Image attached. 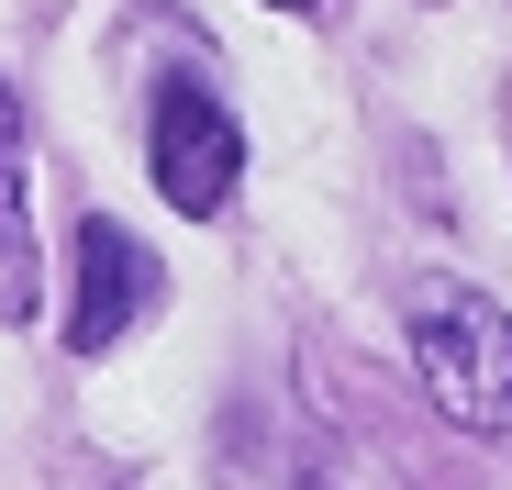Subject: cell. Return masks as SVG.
Returning a JSON list of instances; mask_svg holds the SVG:
<instances>
[{
	"label": "cell",
	"instance_id": "1",
	"mask_svg": "<svg viewBox=\"0 0 512 490\" xmlns=\"http://www.w3.org/2000/svg\"><path fill=\"white\" fill-rule=\"evenodd\" d=\"M412 368L457 435H512V312L479 290H423L412 301Z\"/></svg>",
	"mask_w": 512,
	"mask_h": 490
},
{
	"label": "cell",
	"instance_id": "2",
	"mask_svg": "<svg viewBox=\"0 0 512 490\" xmlns=\"http://www.w3.org/2000/svg\"><path fill=\"white\" fill-rule=\"evenodd\" d=\"M145 168H156L167 212H223V201H234L245 134H234V112L201 90V78H167V90H156V145H145Z\"/></svg>",
	"mask_w": 512,
	"mask_h": 490
},
{
	"label": "cell",
	"instance_id": "3",
	"mask_svg": "<svg viewBox=\"0 0 512 490\" xmlns=\"http://www.w3.org/2000/svg\"><path fill=\"white\" fill-rule=\"evenodd\" d=\"M145 301H156V257L112 223V212H90L78 223V301H67V346L78 357H101V346H123L134 323H145Z\"/></svg>",
	"mask_w": 512,
	"mask_h": 490
},
{
	"label": "cell",
	"instance_id": "4",
	"mask_svg": "<svg viewBox=\"0 0 512 490\" xmlns=\"http://www.w3.org/2000/svg\"><path fill=\"white\" fill-rule=\"evenodd\" d=\"M34 212H23V101L0 90V323H34Z\"/></svg>",
	"mask_w": 512,
	"mask_h": 490
},
{
	"label": "cell",
	"instance_id": "5",
	"mask_svg": "<svg viewBox=\"0 0 512 490\" xmlns=\"http://www.w3.org/2000/svg\"><path fill=\"white\" fill-rule=\"evenodd\" d=\"M268 12H312V0H268Z\"/></svg>",
	"mask_w": 512,
	"mask_h": 490
}]
</instances>
